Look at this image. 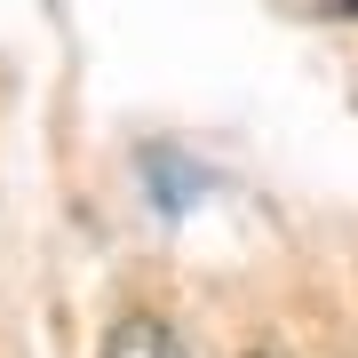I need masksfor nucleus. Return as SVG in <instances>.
<instances>
[{
	"instance_id": "1",
	"label": "nucleus",
	"mask_w": 358,
	"mask_h": 358,
	"mask_svg": "<svg viewBox=\"0 0 358 358\" xmlns=\"http://www.w3.org/2000/svg\"><path fill=\"white\" fill-rule=\"evenodd\" d=\"M103 358H192V343H183L167 319H120L112 334H103Z\"/></svg>"
}]
</instances>
